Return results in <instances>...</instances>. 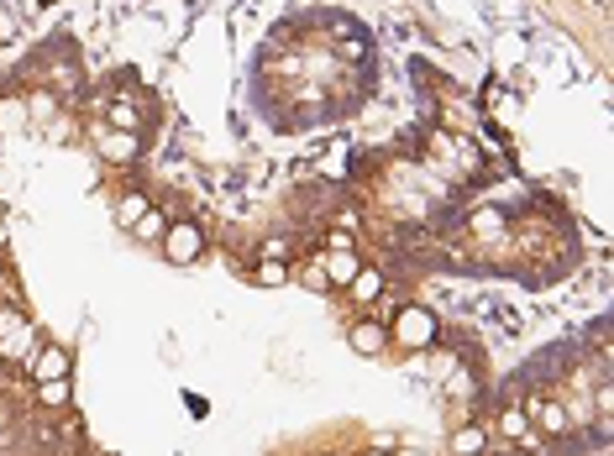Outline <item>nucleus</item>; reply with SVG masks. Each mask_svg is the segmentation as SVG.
<instances>
[{
    "label": "nucleus",
    "mask_w": 614,
    "mask_h": 456,
    "mask_svg": "<svg viewBox=\"0 0 614 456\" xmlns=\"http://www.w3.org/2000/svg\"><path fill=\"white\" fill-rule=\"evenodd\" d=\"M59 441H63V446H79V441H85V420H79V415H63Z\"/></svg>",
    "instance_id": "obj_16"
},
{
    "label": "nucleus",
    "mask_w": 614,
    "mask_h": 456,
    "mask_svg": "<svg viewBox=\"0 0 614 456\" xmlns=\"http://www.w3.org/2000/svg\"><path fill=\"white\" fill-rule=\"evenodd\" d=\"M357 268H363V257H357V252H326V263H321V273H326L331 289H347V283L357 278Z\"/></svg>",
    "instance_id": "obj_6"
},
{
    "label": "nucleus",
    "mask_w": 614,
    "mask_h": 456,
    "mask_svg": "<svg viewBox=\"0 0 614 456\" xmlns=\"http://www.w3.org/2000/svg\"><path fill=\"white\" fill-rule=\"evenodd\" d=\"M100 157H105V163H131V157H137V131H105Z\"/></svg>",
    "instance_id": "obj_10"
},
{
    "label": "nucleus",
    "mask_w": 614,
    "mask_h": 456,
    "mask_svg": "<svg viewBox=\"0 0 614 456\" xmlns=\"http://www.w3.org/2000/svg\"><path fill=\"white\" fill-rule=\"evenodd\" d=\"M27 372L32 383H53V378H74V357L63 352L59 341H48V346H37L27 357Z\"/></svg>",
    "instance_id": "obj_3"
},
{
    "label": "nucleus",
    "mask_w": 614,
    "mask_h": 456,
    "mask_svg": "<svg viewBox=\"0 0 614 456\" xmlns=\"http://www.w3.org/2000/svg\"><path fill=\"white\" fill-rule=\"evenodd\" d=\"M22 331V309H0V335Z\"/></svg>",
    "instance_id": "obj_19"
},
{
    "label": "nucleus",
    "mask_w": 614,
    "mask_h": 456,
    "mask_svg": "<svg viewBox=\"0 0 614 456\" xmlns=\"http://www.w3.org/2000/svg\"><path fill=\"white\" fill-rule=\"evenodd\" d=\"M525 415L546 430V435H567V430H573V415H567L556 398H530V404H525Z\"/></svg>",
    "instance_id": "obj_5"
},
{
    "label": "nucleus",
    "mask_w": 614,
    "mask_h": 456,
    "mask_svg": "<svg viewBox=\"0 0 614 456\" xmlns=\"http://www.w3.org/2000/svg\"><path fill=\"white\" fill-rule=\"evenodd\" d=\"M148 210H153V200H148L142 189H126L122 200H116V226H122V231H131V226H137Z\"/></svg>",
    "instance_id": "obj_8"
},
{
    "label": "nucleus",
    "mask_w": 614,
    "mask_h": 456,
    "mask_svg": "<svg viewBox=\"0 0 614 456\" xmlns=\"http://www.w3.org/2000/svg\"><path fill=\"white\" fill-rule=\"evenodd\" d=\"M436 335H441V326H436V315H430L426 304H400L389 315V341H400L410 352H426Z\"/></svg>",
    "instance_id": "obj_1"
},
{
    "label": "nucleus",
    "mask_w": 614,
    "mask_h": 456,
    "mask_svg": "<svg viewBox=\"0 0 614 456\" xmlns=\"http://www.w3.org/2000/svg\"><path fill=\"white\" fill-rule=\"evenodd\" d=\"M347 294H352V300H357V304H378V300H384V273L363 263V268H357V278L347 283Z\"/></svg>",
    "instance_id": "obj_7"
},
{
    "label": "nucleus",
    "mask_w": 614,
    "mask_h": 456,
    "mask_svg": "<svg viewBox=\"0 0 614 456\" xmlns=\"http://www.w3.org/2000/svg\"><path fill=\"white\" fill-rule=\"evenodd\" d=\"M300 283H305L310 294H331V283H326V273H321V263H315V268H300Z\"/></svg>",
    "instance_id": "obj_18"
},
{
    "label": "nucleus",
    "mask_w": 614,
    "mask_h": 456,
    "mask_svg": "<svg viewBox=\"0 0 614 456\" xmlns=\"http://www.w3.org/2000/svg\"><path fill=\"white\" fill-rule=\"evenodd\" d=\"M105 121H111V131H137V111H131L126 100H116V105L105 111Z\"/></svg>",
    "instance_id": "obj_14"
},
{
    "label": "nucleus",
    "mask_w": 614,
    "mask_h": 456,
    "mask_svg": "<svg viewBox=\"0 0 614 456\" xmlns=\"http://www.w3.org/2000/svg\"><path fill=\"white\" fill-rule=\"evenodd\" d=\"M163 257H168V263H179V268H185V263H194V257H200V252H205V231H200V220H168V231H163Z\"/></svg>",
    "instance_id": "obj_2"
},
{
    "label": "nucleus",
    "mask_w": 614,
    "mask_h": 456,
    "mask_svg": "<svg viewBox=\"0 0 614 456\" xmlns=\"http://www.w3.org/2000/svg\"><path fill=\"white\" fill-rule=\"evenodd\" d=\"M263 257H284V263H289V242H284V237H268V242H263Z\"/></svg>",
    "instance_id": "obj_20"
},
{
    "label": "nucleus",
    "mask_w": 614,
    "mask_h": 456,
    "mask_svg": "<svg viewBox=\"0 0 614 456\" xmlns=\"http://www.w3.org/2000/svg\"><path fill=\"white\" fill-rule=\"evenodd\" d=\"M11 430V404H0V435Z\"/></svg>",
    "instance_id": "obj_22"
},
{
    "label": "nucleus",
    "mask_w": 614,
    "mask_h": 456,
    "mask_svg": "<svg viewBox=\"0 0 614 456\" xmlns=\"http://www.w3.org/2000/svg\"><path fill=\"white\" fill-rule=\"evenodd\" d=\"M489 430L483 425H462V430H452V456H483L489 452Z\"/></svg>",
    "instance_id": "obj_9"
},
{
    "label": "nucleus",
    "mask_w": 614,
    "mask_h": 456,
    "mask_svg": "<svg viewBox=\"0 0 614 456\" xmlns=\"http://www.w3.org/2000/svg\"><path fill=\"white\" fill-rule=\"evenodd\" d=\"M326 456H331V452H326Z\"/></svg>",
    "instance_id": "obj_27"
},
{
    "label": "nucleus",
    "mask_w": 614,
    "mask_h": 456,
    "mask_svg": "<svg viewBox=\"0 0 614 456\" xmlns=\"http://www.w3.org/2000/svg\"><path fill=\"white\" fill-rule=\"evenodd\" d=\"M525 420H530V415H525V409H504V415H499V430H504V435H515V441H520V435H525Z\"/></svg>",
    "instance_id": "obj_17"
},
{
    "label": "nucleus",
    "mask_w": 614,
    "mask_h": 456,
    "mask_svg": "<svg viewBox=\"0 0 614 456\" xmlns=\"http://www.w3.org/2000/svg\"><path fill=\"white\" fill-rule=\"evenodd\" d=\"M0 246H5V226H0Z\"/></svg>",
    "instance_id": "obj_24"
},
{
    "label": "nucleus",
    "mask_w": 614,
    "mask_h": 456,
    "mask_svg": "<svg viewBox=\"0 0 614 456\" xmlns=\"http://www.w3.org/2000/svg\"><path fill=\"white\" fill-rule=\"evenodd\" d=\"M22 121V100H5V105H0V126H16Z\"/></svg>",
    "instance_id": "obj_21"
},
{
    "label": "nucleus",
    "mask_w": 614,
    "mask_h": 456,
    "mask_svg": "<svg viewBox=\"0 0 614 456\" xmlns=\"http://www.w3.org/2000/svg\"><path fill=\"white\" fill-rule=\"evenodd\" d=\"M0 278H5V263H0Z\"/></svg>",
    "instance_id": "obj_26"
},
{
    "label": "nucleus",
    "mask_w": 614,
    "mask_h": 456,
    "mask_svg": "<svg viewBox=\"0 0 614 456\" xmlns=\"http://www.w3.org/2000/svg\"><path fill=\"white\" fill-rule=\"evenodd\" d=\"M326 252H357V237H352L347 226H331V231H326Z\"/></svg>",
    "instance_id": "obj_15"
},
{
    "label": "nucleus",
    "mask_w": 614,
    "mask_h": 456,
    "mask_svg": "<svg viewBox=\"0 0 614 456\" xmlns=\"http://www.w3.org/2000/svg\"><path fill=\"white\" fill-rule=\"evenodd\" d=\"M363 456H389V446H368V452H363Z\"/></svg>",
    "instance_id": "obj_23"
},
{
    "label": "nucleus",
    "mask_w": 614,
    "mask_h": 456,
    "mask_svg": "<svg viewBox=\"0 0 614 456\" xmlns=\"http://www.w3.org/2000/svg\"><path fill=\"white\" fill-rule=\"evenodd\" d=\"M289 263H284V257H257V268H252V283H257V289H284V283H289Z\"/></svg>",
    "instance_id": "obj_11"
},
{
    "label": "nucleus",
    "mask_w": 614,
    "mask_h": 456,
    "mask_svg": "<svg viewBox=\"0 0 614 456\" xmlns=\"http://www.w3.org/2000/svg\"><path fill=\"white\" fill-rule=\"evenodd\" d=\"M347 346H352L357 357H378V352L389 346V326H384V320H357V326L347 331Z\"/></svg>",
    "instance_id": "obj_4"
},
{
    "label": "nucleus",
    "mask_w": 614,
    "mask_h": 456,
    "mask_svg": "<svg viewBox=\"0 0 614 456\" xmlns=\"http://www.w3.org/2000/svg\"><path fill=\"white\" fill-rule=\"evenodd\" d=\"M163 231H168V215H163V210H148L137 226H131V237H137V242H148V246L163 242Z\"/></svg>",
    "instance_id": "obj_13"
},
{
    "label": "nucleus",
    "mask_w": 614,
    "mask_h": 456,
    "mask_svg": "<svg viewBox=\"0 0 614 456\" xmlns=\"http://www.w3.org/2000/svg\"><path fill=\"white\" fill-rule=\"evenodd\" d=\"M37 394H42V409H68L74 404V378H53V383H37Z\"/></svg>",
    "instance_id": "obj_12"
},
{
    "label": "nucleus",
    "mask_w": 614,
    "mask_h": 456,
    "mask_svg": "<svg viewBox=\"0 0 614 456\" xmlns=\"http://www.w3.org/2000/svg\"><path fill=\"white\" fill-rule=\"evenodd\" d=\"M0 220H5V200H0Z\"/></svg>",
    "instance_id": "obj_25"
}]
</instances>
